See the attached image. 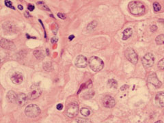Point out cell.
Segmentation results:
<instances>
[{
    "label": "cell",
    "instance_id": "cell-11",
    "mask_svg": "<svg viewBox=\"0 0 164 123\" xmlns=\"http://www.w3.org/2000/svg\"><path fill=\"white\" fill-rule=\"evenodd\" d=\"M0 45L3 49H8V50H14L15 49V45L10 40L7 39H2L1 42H0Z\"/></svg>",
    "mask_w": 164,
    "mask_h": 123
},
{
    "label": "cell",
    "instance_id": "cell-14",
    "mask_svg": "<svg viewBox=\"0 0 164 123\" xmlns=\"http://www.w3.org/2000/svg\"><path fill=\"white\" fill-rule=\"evenodd\" d=\"M27 99V96L26 94L24 93H19L17 95V103L18 105L23 106L26 104Z\"/></svg>",
    "mask_w": 164,
    "mask_h": 123
},
{
    "label": "cell",
    "instance_id": "cell-32",
    "mask_svg": "<svg viewBox=\"0 0 164 123\" xmlns=\"http://www.w3.org/2000/svg\"><path fill=\"white\" fill-rule=\"evenodd\" d=\"M58 39L57 37H53L52 39H51V42L52 43H57V41H58Z\"/></svg>",
    "mask_w": 164,
    "mask_h": 123
},
{
    "label": "cell",
    "instance_id": "cell-28",
    "mask_svg": "<svg viewBox=\"0 0 164 123\" xmlns=\"http://www.w3.org/2000/svg\"><path fill=\"white\" fill-rule=\"evenodd\" d=\"M58 17L59 18H60L61 19H65V18H66V15L64 13H58Z\"/></svg>",
    "mask_w": 164,
    "mask_h": 123
},
{
    "label": "cell",
    "instance_id": "cell-36",
    "mask_svg": "<svg viewBox=\"0 0 164 123\" xmlns=\"http://www.w3.org/2000/svg\"><path fill=\"white\" fill-rule=\"evenodd\" d=\"M74 36L73 35H72V36H69V40H72V39H74Z\"/></svg>",
    "mask_w": 164,
    "mask_h": 123
},
{
    "label": "cell",
    "instance_id": "cell-9",
    "mask_svg": "<svg viewBox=\"0 0 164 123\" xmlns=\"http://www.w3.org/2000/svg\"><path fill=\"white\" fill-rule=\"evenodd\" d=\"M75 64L78 68H86L88 65V60L86 57L80 55L76 58Z\"/></svg>",
    "mask_w": 164,
    "mask_h": 123
},
{
    "label": "cell",
    "instance_id": "cell-30",
    "mask_svg": "<svg viewBox=\"0 0 164 123\" xmlns=\"http://www.w3.org/2000/svg\"><path fill=\"white\" fill-rule=\"evenodd\" d=\"M27 8H28V10H29L30 11H33L34 10V8H35V7H34V5L29 4L27 6Z\"/></svg>",
    "mask_w": 164,
    "mask_h": 123
},
{
    "label": "cell",
    "instance_id": "cell-4",
    "mask_svg": "<svg viewBox=\"0 0 164 123\" xmlns=\"http://www.w3.org/2000/svg\"><path fill=\"white\" fill-rule=\"evenodd\" d=\"M42 94V90L40 88L39 85L34 84L31 86L29 94H28V99L30 100H35L39 98Z\"/></svg>",
    "mask_w": 164,
    "mask_h": 123
},
{
    "label": "cell",
    "instance_id": "cell-5",
    "mask_svg": "<svg viewBox=\"0 0 164 123\" xmlns=\"http://www.w3.org/2000/svg\"><path fill=\"white\" fill-rule=\"evenodd\" d=\"M125 55L126 58H127L128 60L131 62L132 64H136L138 62V56L137 55V53H135L133 49L130 48L129 47L125 52Z\"/></svg>",
    "mask_w": 164,
    "mask_h": 123
},
{
    "label": "cell",
    "instance_id": "cell-21",
    "mask_svg": "<svg viewBox=\"0 0 164 123\" xmlns=\"http://www.w3.org/2000/svg\"><path fill=\"white\" fill-rule=\"evenodd\" d=\"M156 43L157 45H163L164 44V34H160L156 38Z\"/></svg>",
    "mask_w": 164,
    "mask_h": 123
},
{
    "label": "cell",
    "instance_id": "cell-13",
    "mask_svg": "<svg viewBox=\"0 0 164 123\" xmlns=\"http://www.w3.org/2000/svg\"><path fill=\"white\" fill-rule=\"evenodd\" d=\"M155 102L157 105L161 107V108H163L164 107V93L163 92H159L155 96Z\"/></svg>",
    "mask_w": 164,
    "mask_h": 123
},
{
    "label": "cell",
    "instance_id": "cell-16",
    "mask_svg": "<svg viewBox=\"0 0 164 123\" xmlns=\"http://www.w3.org/2000/svg\"><path fill=\"white\" fill-rule=\"evenodd\" d=\"M132 34H133V30H132L131 28H127L123 31V37H122V40H126L129 39L130 38Z\"/></svg>",
    "mask_w": 164,
    "mask_h": 123
},
{
    "label": "cell",
    "instance_id": "cell-1",
    "mask_svg": "<svg viewBox=\"0 0 164 123\" xmlns=\"http://www.w3.org/2000/svg\"><path fill=\"white\" fill-rule=\"evenodd\" d=\"M129 9L132 14L135 16H140L144 14L145 6L144 5L138 1H133L129 3Z\"/></svg>",
    "mask_w": 164,
    "mask_h": 123
},
{
    "label": "cell",
    "instance_id": "cell-7",
    "mask_svg": "<svg viewBox=\"0 0 164 123\" xmlns=\"http://www.w3.org/2000/svg\"><path fill=\"white\" fill-rule=\"evenodd\" d=\"M154 56L153 53H146L142 58V64L145 68H150L154 64Z\"/></svg>",
    "mask_w": 164,
    "mask_h": 123
},
{
    "label": "cell",
    "instance_id": "cell-19",
    "mask_svg": "<svg viewBox=\"0 0 164 123\" xmlns=\"http://www.w3.org/2000/svg\"><path fill=\"white\" fill-rule=\"evenodd\" d=\"M96 26H97V22L95 21H93L92 22H90V23L88 25L87 30L89 31H92L95 29Z\"/></svg>",
    "mask_w": 164,
    "mask_h": 123
},
{
    "label": "cell",
    "instance_id": "cell-31",
    "mask_svg": "<svg viewBox=\"0 0 164 123\" xmlns=\"http://www.w3.org/2000/svg\"><path fill=\"white\" fill-rule=\"evenodd\" d=\"M56 108H57V109H58V110H62L63 108V105L61 103H59V104H58V105H57Z\"/></svg>",
    "mask_w": 164,
    "mask_h": 123
},
{
    "label": "cell",
    "instance_id": "cell-10",
    "mask_svg": "<svg viewBox=\"0 0 164 123\" xmlns=\"http://www.w3.org/2000/svg\"><path fill=\"white\" fill-rule=\"evenodd\" d=\"M103 104L104 107L107 108H112L115 106V99L111 96H105L103 100Z\"/></svg>",
    "mask_w": 164,
    "mask_h": 123
},
{
    "label": "cell",
    "instance_id": "cell-37",
    "mask_svg": "<svg viewBox=\"0 0 164 123\" xmlns=\"http://www.w3.org/2000/svg\"><path fill=\"white\" fill-rule=\"evenodd\" d=\"M154 123H163L162 121H157L156 122H154Z\"/></svg>",
    "mask_w": 164,
    "mask_h": 123
},
{
    "label": "cell",
    "instance_id": "cell-34",
    "mask_svg": "<svg viewBox=\"0 0 164 123\" xmlns=\"http://www.w3.org/2000/svg\"><path fill=\"white\" fill-rule=\"evenodd\" d=\"M18 8L19 9V10H23V6H22L21 5H18Z\"/></svg>",
    "mask_w": 164,
    "mask_h": 123
},
{
    "label": "cell",
    "instance_id": "cell-3",
    "mask_svg": "<svg viewBox=\"0 0 164 123\" xmlns=\"http://www.w3.org/2000/svg\"><path fill=\"white\" fill-rule=\"evenodd\" d=\"M41 110L40 108L35 104H30L25 109L26 115L30 118H36L40 114Z\"/></svg>",
    "mask_w": 164,
    "mask_h": 123
},
{
    "label": "cell",
    "instance_id": "cell-18",
    "mask_svg": "<svg viewBox=\"0 0 164 123\" xmlns=\"http://www.w3.org/2000/svg\"><path fill=\"white\" fill-rule=\"evenodd\" d=\"M34 55L38 59H43L44 57H45L43 51H41V50H36V51H34Z\"/></svg>",
    "mask_w": 164,
    "mask_h": 123
},
{
    "label": "cell",
    "instance_id": "cell-15",
    "mask_svg": "<svg viewBox=\"0 0 164 123\" xmlns=\"http://www.w3.org/2000/svg\"><path fill=\"white\" fill-rule=\"evenodd\" d=\"M7 99L10 103H14L17 102V95L16 94V93L12 90H10L9 92L7 93Z\"/></svg>",
    "mask_w": 164,
    "mask_h": 123
},
{
    "label": "cell",
    "instance_id": "cell-24",
    "mask_svg": "<svg viewBox=\"0 0 164 123\" xmlns=\"http://www.w3.org/2000/svg\"><path fill=\"white\" fill-rule=\"evenodd\" d=\"M161 8H162V6L159 4L158 2H154L153 4V9L155 12H159L160 11Z\"/></svg>",
    "mask_w": 164,
    "mask_h": 123
},
{
    "label": "cell",
    "instance_id": "cell-23",
    "mask_svg": "<svg viewBox=\"0 0 164 123\" xmlns=\"http://www.w3.org/2000/svg\"><path fill=\"white\" fill-rule=\"evenodd\" d=\"M3 26H4V28L6 29L8 31H11L13 29V26H12V23L10 22H6V23H4V25H3Z\"/></svg>",
    "mask_w": 164,
    "mask_h": 123
},
{
    "label": "cell",
    "instance_id": "cell-17",
    "mask_svg": "<svg viewBox=\"0 0 164 123\" xmlns=\"http://www.w3.org/2000/svg\"><path fill=\"white\" fill-rule=\"evenodd\" d=\"M108 86L110 88H113V89H116L118 88V82L116 81L113 79H111V80H109L108 82Z\"/></svg>",
    "mask_w": 164,
    "mask_h": 123
},
{
    "label": "cell",
    "instance_id": "cell-27",
    "mask_svg": "<svg viewBox=\"0 0 164 123\" xmlns=\"http://www.w3.org/2000/svg\"><path fill=\"white\" fill-rule=\"evenodd\" d=\"M5 4H6V6H7V7L12 8L13 10H15V8L13 7V6H12V4L11 2H10V1H5Z\"/></svg>",
    "mask_w": 164,
    "mask_h": 123
},
{
    "label": "cell",
    "instance_id": "cell-35",
    "mask_svg": "<svg viewBox=\"0 0 164 123\" xmlns=\"http://www.w3.org/2000/svg\"><path fill=\"white\" fill-rule=\"evenodd\" d=\"M25 14H26V16L27 17H31V16L29 14V13H27V12H25Z\"/></svg>",
    "mask_w": 164,
    "mask_h": 123
},
{
    "label": "cell",
    "instance_id": "cell-12",
    "mask_svg": "<svg viewBox=\"0 0 164 123\" xmlns=\"http://www.w3.org/2000/svg\"><path fill=\"white\" fill-rule=\"evenodd\" d=\"M10 79H11L12 82L13 84H20L22 83V81H23V75L20 73V72H17L12 75Z\"/></svg>",
    "mask_w": 164,
    "mask_h": 123
},
{
    "label": "cell",
    "instance_id": "cell-20",
    "mask_svg": "<svg viewBox=\"0 0 164 123\" xmlns=\"http://www.w3.org/2000/svg\"><path fill=\"white\" fill-rule=\"evenodd\" d=\"M43 68L45 71H47V72L51 71L53 70V67H52L51 62H46L45 64H43Z\"/></svg>",
    "mask_w": 164,
    "mask_h": 123
},
{
    "label": "cell",
    "instance_id": "cell-25",
    "mask_svg": "<svg viewBox=\"0 0 164 123\" xmlns=\"http://www.w3.org/2000/svg\"><path fill=\"white\" fill-rule=\"evenodd\" d=\"M77 123H91V121L89 119L86 118H78L77 120Z\"/></svg>",
    "mask_w": 164,
    "mask_h": 123
},
{
    "label": "cell",
    "instance_id": "cell-33",
    "mask_svg": "<svg viewBox=\"0 0 164 123\" xmlns=\"http://www.w3.org/2000/svg\"><path fill=\"white\" fill-rule=\"evenodd\" d=\"M128 88V86L127 85H124V86H122L121 88V90L122 91H124V90H126Z\"/></svg>",
    "mask_w": 164,
    "mask_h": 123
},
{
    "label": "cell",
    "instance_id": "cell-22",
    "mask_svg": "<svg viewBox=\"0 0 164 123\" xmlns=\"http://www.w3.org/2000/svg\"><path fill=\"white\" fill-rule=\"evenodd\" d=\"M80 113H81V114L83 115L84 116H88L90 115L91 111L88 108H83L81 109Z\"/></svg>",
    "mask_w": 164,
    "mask_h": 123
},
{
    "label": "cell",
    "instance_id": "cell-2",
    "mask_svg": "<svg viewBox=\"0 0 164 123\" xmlns=\"http://www.w3.org/2000/svg\"><path fill=\"white\" fill-rule=\"evenodd\" d=\"M88 64L94 72H99L104 67V62L99 57L92 56L89 59Z\"/></svg>",
    "mask_w": 164,
    "mask_h": 123
},
{
    "label": "cell",
    "instance_id": "cell-8",
    "mask_svg": "<svg viewBox=\"0 0 164 123\" xmlns=\"http://www.w3.org/2000/svg\"><path fill=\"white\" fill-rule=\"evenodd\" d=\"M148 81L157 88H160L162 85V82H161L159 79L157 78V75L156 73H154V72H153V73H150L149 75V77H148Z\"/></svg>",
    "mask_w": 164,
    "mask_h": 123
},
{
    "label": "cell",
    "instance_id": "cell-26",
    "mask_svg": "<svg viewBox=\"0 0 164 123\" xmlns=\"http://www.w3.org/2000/svg\"><path fill=\"white\" fill-rule=\"evenodd\" d=\"M158 68L160 69V70H164V58L159 62L158 63Z\"/></svg>",
    "mask_w": 164,
    "mask_h": 123
},
{
    "label": "cell",
    "instance_id": "cell-29",
    "mask_svg": "<svg viewBox=\"0 0 164 123\" xmlns=\"http://www.w3.org/2000/svg\"><path fill=\"white\" fill-rule=\"evenodd\" d=\"M157 30V26L156 25H153V26H151L150 27V31H155Z\"/></svg>",
    "mask_w": 164,
    "mask_h": 123
},
{
    "label": "cell",
    "instance_id": "cell-6",
    "mask_svg": "<svg viewBox=\"0 0 164 123\" xmlns=\"http://www.w3.org/2000/svg\"><path fill=\"white\" fill-rule=\"evenodd\" d=\"M79 112V105L77 103H72L68 106L66 111V114L69 118H74L78 114Z\"/></svg>",
    "mask_w": 164,
    "mask_h": 123
}]
</instances>
